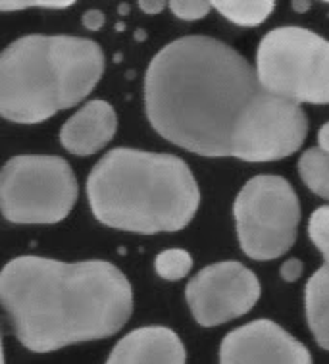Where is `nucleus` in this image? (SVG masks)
<instances>
[{"mask_svg": "<svg viewBox=\"0 0 329 364\" xmlns=\"http://www.w3.org/2000/svg\"><path fill=\"white\" fill-rule=\"evenodd\" d=\"M145 106L164 139L203 156L274 162L296 153L308 133L301 106L268 93L237 50L203 35L152 58Z\"/></svg>", "mask_w": 329, "mask_h": 364, "instance_id": "nucleus-1", "label": "nucleus"}, {"mask_svg": "<svg viewBox=\"0 0 329 364\" xmlns=\"http://www.w3.org/2000/svg\"><path fill=\"white\" fill-rule=\"evenodd\" d=\"M0 303L29 351L50 353L118 333L131 316L133 291L106 260L18 257L0 272Z\"/></svg>", "mask_w": 329, "mask_h": 364, "instance_id": "nucleus-2", "label": "nucleus"}, {"mask_svg": "<svg viewBox=\"0 0 329 364\" xmlns=\"http://www.w3.org/2000/svg\"><path fill=\"white\" fill-rule=\"evenodd\" d=\"M95 218L124 232L171 233L183 230L200 205L189 166L173 154L114 149L87 179Z\"/></svg>", "mask_w": 329, "mask_h": 364, "instance_id": "nucleus-3", "label": "nucleus"}, {"mask_svg": "<svg viewBox=\"0 0 329 364\" xmlns=\"http://www.w3.org/2000/svg\"><path fill=\"white\" fill-rule=\"evenodd\" d=\"M104 73L95 41L70 35H27L0 53V116L39 124L80 105Z\"/></svg>", "mask_w": 329, "mask_h": 364, "instance_id": "nucleus-4", "label": "nucleus"}, {"mask_svg": "<svg viewBox=\"0 0 329 364\" xmlns=\"http://www.w3.org/2000/svg\"><path fill=\"white\" fill-rule=\"evenodd\" d=\"M257 75L279 99L329 105V41L304 27L271 29L258 47Z\"/></svg>", "mask_w": 329, "mask_h": 364, "instance_id": "nucleus-5", "label": "nucleus"}, {"mask_svg": "<svg viewBox=\"0 0 329 364\" xmlns=\"http://www.w3.org/2000/svg\"><path fill=\"white\" fill-rule=\"evenodd\" d=\"M77 179L60 156L21 154L0 170V212L14 224H56L77 200Z\"/></svg>", "mask_w": 329, "mask_h": 364, "instance_id": "nucleus-6", "label": "nucleus"}, {"mask_svg": "<svg viewBox=\"0 0 329 364\" xmlns=\"http://www.w3.org/2000/svg\"><path fill=\"white\" fill-rule=\"evenodd\" d=\"M233 214L244 255L252 260H274L295 243L301 203L287 179L257 176L239 191Z\"/></svg>", "mask_w": 329, "mask_h": 364, "instance_id": "nucleus-7", "label": "nucleus"}, {"mask_svg": "<svg viewBox=\"0 0 329 364\" xmlns=\"http://www.w3.org/2000/svg\"><path fill=\"white\" fill-rule=\"evenodd\" d=\"M189 309L205 328L225 324L243 316L260 299V282L237 260L206 266L187 284Z\"/></svg>", "mask_w": 329, "mask_h": 364, "instance_id": "nucleus-8", "label": "nucleus"}, {"mask_svg": "<svg viewBox=\"0 0 329 364\" xmlns=\"http://www.w3.org/2000/svg\"><path fill=\"white\" fill-rule=\"evenodd\" d=\"M220 364H312V357L281 326L254 320L225 336Z\"/></svg>", "mask_w": 329, "mask_h": 364, "instance_id": "nucleus-9", "label": "nucleus"}, {"mask_svg": "<svg viewBox=\"0 0 329 364\" xmlns=\"http://www.w3.org/2000/svg\"><path fill=\"white\" fill-rule=\"evenodd\" d=\"M118 127L114 108L104 100H91L60 129V143L77 156H91L112 141Z\"/></svg>", "mask_w": 329, "mask_h": 364, "instance_id": "nucleus-10", "label": "nucleus"}, {"mask_svg": "<svg viewBox=\"0 0 329 364\" xmlns=\"http://www.w3.org/2000/svg\"><path fill=\"white\" fill-rule=\"evenodd\" d=\"M106 364H185V347L170 328L146 326L127 333Z\"/></svg>", "mask_w": 329, "mask_h": 364, "instance_id": "nucleus-11", "label": "nucleus"}, {"mask_svg": "<svg viewBox=\"0 0 329 364\" xmlns=\"http://www.w3.org/2000/svg\"><path fill=\"white\" fill-rule=\"evenodd\" d=\"M306 320L318 345L329 351V268L322 266L310 276L304 293Z\"/></svg>", "mask_w": 329, "mask_h": 364, "instance_id": "nucleus-12", "label": "nucleus"}, {"mask_svg": "<svg viewBox=\"0 0 329 364\" xmlns=\"http://www.w3.org/2000/svg\"><path fill=\"white\" fill-rule=\"evenodd\" d=\"M298 173L310 191L329 200V154L320 149H308L298 160Z\"/></svg>", "mask_w": 329, "mask_h": 364, "instance_id": "nucleus-13", "label": "nucleus"}, {"mask_svg": "<svg viewBox=\"0 0 329 364\" xmlns=\"http://www.w3.org/2000/svg\"><path fill=\"white\" fill-rule=\"evenodd\" d=\"M212 8L224 16L225 20L233 21L237 26L254 27L268 20V16L274 12L276 4L268 0H257V2H210Z\"/></svg>", "mask_w": 329, "mask_h": 364, "instance_id": "nucleus-14", "label": "nucleus"}, {"mask_svg": "<svg viewBox=\"0 0 329 364\" xmlns=\"http://www.w3.org/2000/svg\"><path fill=\"white\" fill-rule=\"evenodd\" d=\"M154 268L160 278L168 279V282H179L191 272L193 257L185 249H168L156 257Z\"/></svg>", "mask_w": 329, "mask_h": 364, "instance_id": "nucleus-15", "label": "nucleus"}, {"mask_svg": "<svg viewBox=\"0 0 329 364\" xmlns=\"http://www.w3.org/2000/svg\"><path fill=\"white\" fill-rule=\"evenodd\" d=\"M308 235L312 243L322 252L323 260L329 268V206H320L318 210L312 212L308 222Z\"/></svg>", "mask_w": 329, "mask_h": 364, "instance_id": "nucleus-16", "label": "nucleus"}, {"mask_svg": "<svg viewBox=\"0 0 329 364\" xmlns=\"http://www.w3.org/2000/svg\"><path fill=\"white\" fill-rule=\"evenodd\" d=\"M170 10L173 12V16H178L179 20H203L205 16H208V12L212 10L210 2H197V0H193V2H183V0H173L168 4Z\"/></svg>", "mask_w": 329, "mask_h": 364, "instance_id": "nucleus-17", "label": "nucleus"}, {"mask_svg": "<svg viewBox=\"0 0 329 364\" xmlns=\"http://www.w3.org/2000/svg\"><path fill=\"white\" fill-rule=\"evenodd\" d=\"M73 2H4L0 0V12H18L27 8H50V10H62V8L72 6Z\"/></svg>", "mask_w": 329, "mask_h": 364, "instance_id": "nucleus-18", "label": "nucleus"}, {"mask_svg": "<svg viewBox=\"0 0 329 364\" xmlns=\"http://www.w3.org/2000/svg\"><path fill=\"white\" fill-rule=\"evenodd\" d=\"M301 274H303V264H301V260L289 259L287 262L281 264V278H284L285 282H296V279L301 278Z\"/></svg>", "mask_w": 329, "mask_h": 364, "instance_id": "nucleus-19", "label": "nucleus"}, {"mask_svg": "<svg viewBox=\"0 0 329 364\" xmlns=\"http://www.w3.org/2000/svg\"><path fill=\"white\" fill-rule=\"evenodd\" d=\"M104 23L106 18L100 10H87V12L83 14V26H85L87 29H91V31H97V29H100Z\"/></svg>", "mask_w": 329, "mask_h": 364, "instance_id": "nucleus-20", "label": "nucleus"}, {"mask_svg": "<svg viewBox=\"0 0 329 364\" xmlns=\"http://www.w3.org/2000/svg\"><path fill=\"white\" fill-rule=\"evenodd\" d=\"M139 8L145 14L154 16V14H160L164 10L166 2H162V0H141V2H139Z\"/></svg>", "mask_w": 329, "mask_h": 364, "instance_id": "nucleus-21", "label": "nucleus"}, {"mask_svg": "<svg viewBox=\"0 0 329 364\" xmlns=\"http://www.w3.org/2000/svg\"><path fill=\"white\" fill-rule=\"evenodd\" d=\"M318 143H320V151L329 154V122L320 127V132H318Z\"/></svg>", "mask_w": 329, "mask_h": 364, "instance_id": "nucleus-22", "label": "nucleus"}, {"mask_svg": "<svg viewBox=\"0 0 329 364\" xmlns=\"http://www.w3.org/2000/svg\"><path fill=\"white\" fill-rule=\"evenodd\" d=\"M293 8H295V12H306L310 8V2H293Z\"/></svg>", "mask_w": 329, "mask_h": 364, "instance_id": "nucleus-23", "label": "nucleus"}, {"mask_svg": "<svg viewBox=\"0 0 329 364\" xmlns=\"http://www.w3.org/2000/svg\"><path fill=\"white\" fill-rule=\"evenodd\" d=\"M0 364H4V349H2V338H0Z\"/></svg>", "mask_w": 329, "mask_h": 364, "instance_id": "nucleus-24", "label": "nucleus"}]
</instances>
